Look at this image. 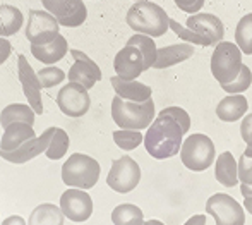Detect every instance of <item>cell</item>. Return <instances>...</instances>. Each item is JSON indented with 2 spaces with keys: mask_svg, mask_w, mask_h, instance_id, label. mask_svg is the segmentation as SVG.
Returning a JSON list of instances; mask_svg holds the SVG:
<instances>
[{
  "mask_svg": "<svg viewBox=\"0 0 252 225\" xmlns=\"http://www.w3.org/2000/svg\"><path fill=\"white\" fill-rule=\"evenodd\" d=\"M88 91L90 90L84 88L83 84L76 83V81H69L57 93L55 102L60 112L67 117H72V119L86 115L91 109V96Z\"/></svg>",
  "mask_w": 252,
  "mask_h": 225,
  "instance_id": "cell-10",
  "label": "cell"
},
{
  "mask_svg": "<svg viewBox=\"0 0 252 225\" xmlns=\"http://www.w3.org/2000/svg\"><path fill=\"white\" fill-rule=\"evenodd\" d=\"M155 115L156 109L153 98L146 102H130L115 95L112 100V119L120 129H148Z\"/></svg>",
  "mask_w": 252,
  "mask_h": 225,
  "instance_id": "cell-3",
  "label": "cell"
},
{
  "mask_svg": "<svg viewBox=\"0 0 252 225\" xmlns=\"http://www.w3.org/2000/svg\"><path fill=\"white\" fill-rule=\"evenodd\" d=\"M24 16L17 7L14 5H0V37L9 38L16 35L23 28Z\"/></svg>",
  "mask_w": 252,
  "mask_h": 225,
  "instance_id": "cell-26",
  "label": "cell"
},
{
  "mask_svg": "<svg viewBox=\"0 0 252 225\" xmlns=\"http://www.w3.org/2000/svg\"><path fill=\"white\" fill-rule=\"evenodd\" d=\"M2 224L3 225H24V224H28V220H24L21 215H10V217H7V219H3Z\"/></svg>",
  "mask_w": 252,
  "mask_h": 225,
  "instance_id": "cell-40",
  "label": "cell"
},
{
  "mask_svg": "<svg viewBox=\"0 0 252 225\" xmlns=\"http://www.w3.org/2000/svg\"><path fill=\"white\" fill-rule=\"evenodd\" d=\"M158 115L172 117L175 122H179V126L182 127L184 133H186V134L189 133V129H190V117H189V113H187L184 109H180V107H166V109L159 110Z\"/></svg>",
  "mask_w": 252,
  "mask_h": 225,
  "instance_id": "cell-35",
  "label": "cell"
},
{
  "mask_svg": "<svg viewBox=\"0 0 252 225\" xmlns=\"http://www.w3.org/2000/svg\"><path fill=\"white\" fill-rule=\"evenodd\" d=\"M70 55L74 59V64L69 69V73H67V79L76 81V83L83 84L84 88L91 90L101 79V69L98 67V64L94 60H91L81 50L72 48L70 50Z\"/></svg>",
  "mask_w": 252,
  "mask_h": 225,
  "instance_id": "cell-15",
  "label": "cell"
},
{
  "mask_svg": "<svg viewBox=\"0 0 252 225\" xmlns=\"http://www.w3.org/2000/svg\"><path fill=\"white\" fill-rule=\"evenodd\" d=\"M206 212L218 225H244L246 212L237 199L225 192H216L206 201Z\"/></svg>",
  "mask_w": 252,
  "mask_h": 225,
  "instance_id": "cell-8",
  "label": "cell"
},
{
  "mask_svg": "<svg viewBox=\"0 0 252 225\" xmlns=\"http://www.w3.org/2000/svg\"><path fill=\"white\" fill-rule=\"evenodd\" d=\"M60 208L69 222L83 224L93 215V198L86 189L69 188L60 196Z\"/></svg>",
  "mask_w": 252,
  "mask_h": 225,
  "instance_id": "cell-11",
  "label": "cell"
},
{
  "mask_svg": "<svg viewBox=\"0 0 252 225\" xmlns=\"http://www.w3.org/2000/svg\"><path fill=\"white\" fill-rule=\"evenodd\" d=\"M10 53H12V45H10V41L7 40V38L0 37V66L9 59Z\"/></svg>",
  "mask_w": 252,
  "mask_h": 225,
  "instance_id": "cell-39",
  "label": "cell"
},
{
  "mask_svg": "<svg viewBox=\"0 0 252 225\" xmlns=\"http://www.w3.org/2000/svg\"><path fill=\"white\" fill-rule=\"evenodd\" d=\"M239 181L244 184H252V158L246 155L239 158Z\"/></svg>",
  "mask_w": 252,
  "mask_h": 225,
  "instance_id": "cell-36",
  "label": "cell"
},
{
  "mask_svg": "<svg viewBox=\"0 0 252 225\" xmlns=\"http://www.w3.org/2000/svg\"><path fill=\"white\" fill-rule=\"evenodd\" d=\"M69 143H70L69 134H67L63 129H60V127H57L55 133H53L50 145H48L47 151H45L47 158L48 160H60L67 153V150H69Z\"/></svg>",
  "mask_w": 252,
  "mask_h": 225,
  "instance_id": "cell-31",
  "label": "cell"
},
{
  "mask_svg": "<svg viewBox=\"0 0 252 225\" xmlns=\"http://www.w3.org/2000/svg\"><path fill=\"white\" fill-rule=\"evenodd\" d=\"M110 220L115 225H139L144 224V215L139 206L132 205V203H122L113 208Z\"/></svg>",
  "mask_w": 252,
  "mask_h": 225,
  "instance_id": "cell-27",
  "label": "cell"
},
{
  "mask_svg": "<svg viewBox=\"0 0 252 225\" xmlns=\"http://www.w3.org/2000/svg\"><path fill=\"white\" fill-rule=\"evenodd\" d=\"M240 192H242L244 198L252 196V184H244V182H240Z\"/></svg>",
  "mask_w": 252,
  "mask_h": 225,
  "instance_id": "cell-42",
  "label": "cell"
},
{
  "mask_svg": "<svg viewBox=\"0 0 252 225\" xmlns=\"http://www.w3.org/2000/svg\"><path fill=\"white\" fill-rule=\"evenodd\" d=\"M244 155H246V156H249V158H252V146H247V148H246V151H244Z\"/></svg>",
  "mask_w": 252,
  "mask_h": 225,
  "instance_id": "cell-44",
  "label": "cell"
},
{
  "mask_svg": "<svg viewBox=\"0 0 252 225\" xmlns=\"http://www.w3.org/2000/svg\"><path fill=\"white\" fill-rule=\"evenodd\" d=\"M69 52V45L67 40L59 35L53 41L47 45H31V53L36 60H40L45 66H53L59 60H62L65 57V53Z\"/></svg>",
  "mask_w": 252,
  "mask_h": 225,
  "instance_id": "cell-22",
  "label": "cell"
},
{
  "mask_svg": "<svg viewBox=\"0 0 252 225\" xmlns=\"http://www.w3.org/2000/svg\"><path fill=\"white\" fill-rule=\"evenodd\" d=\"M242 50L232 41H220L211 55V74L220 84H226L239 76L242 69Z\"/></svg>",
  "mask_w": 252,
  "mask_h": 225,
  "instance_id": "cell-6",
  "label": "cell"
},
{
  "mask_svg": "<svg viewBox=\"0 0 252 225\" xmlns=\"http://www.w3.org/2000/svg\"><path fill=\"white\" fill-rule=\"evenodd\" d=\"M144 224H153V225H155V224H161V222H159V220H150V222H144Z\"/></svg>",
  "mask_w": 252,
  "mask_h": 225,
  "instance_id": "cell-45",
  "label": "cell"
},
{
  "mask_svg": "<svg viewBox=\"0 0 252 225\" xmlns=\"http://www.w3.org/2000/svg\"><path fill=\"white\" fill-rule=\"evenodd\" d=\"M244 208H246L247 212L252 215V196H247V198L244 199Z\"/></svg>",
  "mask_w": 252,
  "mask_h": 225,
  "instance_id": "cell-43",
  "label": "cell"
},
{
  "mask_svg": "<svg viewBox=\"0 0 252 225\" xmlns=\"http://www.w3.org/2000/svg\"><path fill=\"white\" fill-rule=\"evenodd\" d=\"M126 23L136 33L148 35L151 38H158L168 31L170 17L163 7L151 0H141L136 2L127 10Z\"/></svg>",
  "mask_w": 252,
  "mask_h": 225,
  "instance_id": "cell-2",
  "label": "cell"
},
{
  "mask_svg": "<svg viewBox=\"0 0 252 225\" xmlns=\"http://www.w3.org/2000/svg\"><path fill=\"white\" fill-rule=\"evenodd\" d=\"M113 69L117 76L126 79H137L146 71L143 52L136 45L126 43V46L113 59Z\"/></svg>",
  "mask_w": 252,
  "mask_h": 225,
  "instance_id": "cell-16",
  "label": "cell"
},
{
  "mask_svg": "<svg viewBox=\"0 0 252 225\" xmlns=\"http://www.w3.org/2000/svg\"><path fill=\"white\" fill-rule=\"evenodd\" d=\"M34 136L36 133H34V127L31 124H10V126L3 127V134L0 136V150L2 151H14L23 143H26L28 139L34 138Z\"/></svg>",
  "mask_w": 252,
  "mask_h": 225,
  "instance_id": "cell-21",
  "label": "cell"
},
{
  "mask_svg": "<svg viewBox=\"0 0 252 225\" xmlns=\"http://www.w3.org/2000/svg\"><path fill=\"white\" fill-rule=\"evenodd\" d=\"M184 131L179 122L168 115H158L144 134L146 151L156 160H166L179 155L184 143Z\"/></svg>",
  "mask_w": 252,
  "mask_h": 225,
  "instance_id": "cell-1",
  "label": "cell"
},
{
  "mask_svg": "<svg viewBox=\"0 0 252 225\" xmlns=\"http://www.w3.org/2000/svg\"><path fill=\"white\" fill-rule=\"evenodd\" d=\"M215 177L225 188L239 184V163L232 151H223L215 162Z\"/></svg>",
  "mask_w": 252,
  "mask_h": 225,
  "instance_id": "cell-23",
  "label": "cell"
},
{
  "mask_svg": "<svg viewBox=\"0 0 252 225\" xmlns=\"http://www.w3.org/2000/svg\"><path fill=\"white\" fill-rule=\"evenodd\" d=\"M127 45H136L144 55V66H146V71L151 69L153 64H155V60H156V53H158L155 40H153L151 37H148V35L136 33L127 40Z\"/></svg>",
  "mask_w": 252,
  "mask_h": 225,
  "instance_id": "cell-28",
  "label": "cell"
},
{
  "mask_svg": "<svg viewBox=\"0 0 252 225\" xmlns=\"http://www.w3.org/2000/svg\"><path fill=\"white\" fill-rule=\"evenodd\" d=\"M38 79H40L41 86L45 88V90H50V88L57 86V84H60L62 81H65V73H63L60 67H43V69L38 71Z\"/></svg>",
  "mask_w": 252,
  "mask_h": 225,
  "instance_id": "cell-34",
  "label": "cell"
},
{
  "mask_svg": "<svg viewBox=\"0 0 252 225\" xmlns=\"http://www.w3.org/2000/svg\"><path fill=\"white\" fill-rule=\"evenodd\" d=\"M34 115H36V112L31 109L30 103H10V105L3 107L2 112H0V126L7 127L16 122H24L33 126Z\"/></svg>",
  "mask_w": 252,
  "mask_h": 225,
  "instance_id": "cell-24",
  "label": "cell"
},
{
  "mask_svg": "<svg viewBox=\"0 0 252 225\" xmlns=\"http://www.w3.org/2000/svg\"><path fill=\"white\" fill-rule=\"evenodd\" d=\"M173 2H175V5L179 7L180 10H184V12H187V14L199 12L202 9V5H204V0H173Z\"/></svg>",
  "mask_w": 252,
  "mask_h": 225,
  "instance_id": "cell-37",
  "label": "cell"
},
{
  "mask_svg": "<svg viewBox=\"0 0 252 225\" xmlns=\"http://www.w3.org/2000/svg\"><path fill=\"white\" fill-rule=\"evenodd\" d=\"M62 208L53 203H41L31 212L28 224L30 225H62L65 222Z\"/></svg>",
  "mask_w": 252,
  "mask_h": 225,
  "instance_id": "cell-25",
  "label": "cell"
},
{
  "mask_svg": "<svg viewBox=\"0 0 252 225\" xmlns=\"http://www.w3.org/2000/svg\"><path fill=\"white\" fill-rule=\"evenodd\" d=\"M24 33L31 45H47L60 35V23L48 10H30Z\"/></svg>",
  "mask_w": 252,
  "mask_h": 225,
  "instance_id": "cell-9",
  "label": "cell"
},
{
  "mask_svg": "<svg viewBox=\"0 0 252 225\" xmlns=\"http://www.w3.org/2000/svg\"><path fill=\"white\" fill-rule=\"evenodd\" d=\"M170 30H172L173 33H175L177 37L180 38V40L187 41V43L199 45V46H211V41H209V40L202 38L201 35H197L196 31L190 30V28L182 26V24L177 23V21H175V19H172V17H170Z\"/></svg>",
  "mask_w": 252,
  "mask_h": 225,
  "instance_id": "cell-33",
  "label": "cell"
},
{
  "mask_svg": "<svg viewBox=\"0 0 252 225\" xmlns=\"http://www.w3.org/2000/svg\"><path fill=\"white\" fill-rule=\"evenodd\" d=\"M101 167L93 156L74 153L62 165V182L69 188L91 189L100 179Z\"/></svg>",
  "mask_w": 252,
  "mask_h": 225,
  "instance_id": "cell-4",
  "label": "cell"
},
{
  "mask_svg": "<svg viewBox=\"0 0 252 225\" xmlns=\"http://www.w3.org/2000/svg\"><path fill=\"white\" fill-rule=\"evenodd\" d=\"M187 28L194 30L197 35L206 38V40H209L211 45L220 43L223 40V37H225L223 23L220 21V17L213 16V14H206V12L190 14L189 19H187Z\"/></svg>",
  "mask_w": 252,
  "mask_h": 225,
  "instance_id": "cell-17",
  "label": "cell"
},
{
  "mask_svg": "<svg viewBox=\"0 0 252 225\" xmlns=\"http://www.w3.org/2000/svg\"><path fill=\"white\" fill-rule=\"evenodd\" d=\"M136 2H141V0H136Z\"/></svg>",
  "mask_w": 252,
  "mask_h": 225,
  "instance_id": "cell-47",
  "label": "cell"
},
{
  "mask_svg": "<svg viewBox=\"0 0 252 225\" xmlns=\"http://www.w3.org/2000/svg\"><path fill=\"white\" fill-rule=\"evenodd\" d=\"M0 224H2V219H0Z\"/></svg>",
  "mask_w": 252,
  "mask_h": 225,
  "instance_id": "cell-46",
  "label": "cell"
},
{
  "mask_svg": "<svg viewBox=\"0 0 252 225\" xmlns=\"http://www.w3.org/2000/svg\"><path fill=\"white\" fill-rule=\"evenodd\" d=\"M240 136L247 146H252V113H247L240 124Z\"/></svg>",
  "mask_w": 252,
  "mask_h": 225,
  "instance_id": "cell-38",
  "label": "cell"
},
{
  "mask_svg": "<svg viewBox=\"0 0 252 225\" xmlns=\"http://www.w3.org/2000/svg\"><path fill=\"white\" fill-rule=\"evenodd\" d=\"M235 43L244 55H252V12L246 14L235 28Z\"/></svg>",
  "mask_w": 252,
  "mask_h": 225,
  "instance_id": "cell-29",
  "label": "cell"
},
{
  "mask_svg": "<svg viewBox=\"0 0 252 225\" xmlns=\"http://www.w3.org/2000/svg\"><path fill=\"white\" fill-rule=\"evenodd\" d=\"M17 76H19L24 96H26L31 109H33L38 115L43 113V98H41V90H43V86H41L40 79H38V74L33 71V67L28 62L26 55H23V53L17 57Z\"/></svg>",
  "mask_w": 252,
  "mask_h": 225,
  "instance_id": "cell-14",
  "label": "cell"
},
{
  "mask_svg": "<svg viewBox=\"0 0 252 225\" xmlns=\"http://www.w3.org/2000/svg\"><path fill=\"white\" fill-rule=\"evenodd\" d=\"M249 110V102L242 93L237 95H228L218 103L216 107V115L223 122H237L242 119Z\"/></svg>",
  "mask_w": 252,
  "mask_h": 225,
  "instance_id": "cell-20",
  "label": "cell"
},
{
  "mask_svg": "<svg viewBox=\"0 0 252 225\" xmlns=\"http://www.w3.org/2000/svg\"><path fill=\"white\" fill-rule=\"evenodd\" d=\"M113 141L124 151H132L144 141V136L137 129H120L113 133Z\"/></svg>",
  "mask_w": 252,
  "mask_h": 225,
  "instance_id": "cell-30",
  "label": "cell"
},
{
  "mask_svg": "<svg viewBox=\"0 0 252 225\" xmlns=\"http://www.w3.org/2000/svg\"><path fill=\"white\" fill-rule=\"evenodd\" d=\"M45 10L59 19L60 26L79 28L88 17V9L83 0H41Z\"/></svg>",
  "mask_w": 252,
  "mask_h": 225,
  "instance_id": "cell-12",
  "label": "cell"
},
{
  "mask_svg": "<svg viewBox=\"0 0 252 225\" xmlns=\"http://www.w3.org/2000/svg\"><path fill=\"white\" fill-rule=\"evenodd\" d=\"M179 155L184 167H187L192 172H202V170L209 169L211 163H215L216 148L209 136L196 133L184 139Z\"/></svg>",
  "mask_w": 252,
  "mask_h": 225,
  "instance_id": "cell-5",
  "label": "cell"
},
{
  "mask_svg": "<svg viewBox=\"0 0 252 225\" xmlns=\"http://www.w3.org/2000/svg\"><path fill=\"white\" fill-rule=\"evenodd\" d=\"M187 225H194V224H208V220H206L204 215H194L192 219H189L186 222Z\"/></svg>",
  "mask_w": 252,
  "mask_h": 225,
  "instance_id": "cell-41",
  "label": "cell"
},
{
  "mask_svg": "<svg viewBox=\"0 0 252 225\" xmlns=\"http://www.w3.org/2000/svg\"><path fill=\"white\" fill-rule=\"evenodd\" d=\"M194 53H196L194 45L187 43V41L170 45V46H163V48H158L156 60H155V64H153V69H166V67L177 66V64L184 62V60L190 59Z\"/></svg>",
  "mask_w": 252,
  "mask_h": 225,
  "instance_id": "cell-18",
  "label": "cell"
},
{
  "mask_svg": "<svg viewBox=\"0 0 252 225\" xmlns=\"http://www.w3.org/2000/svg\"><path fill=\"white\" fill-rule=\"evenodd\" d=\"M141 181V167L129 155H124L120 158L113 160L110 172L106 176V184L112 191L127 194L134 191Z\"/></svg>",
  "mask_w": 252,
  "mask_h": 225,
  "instance_id": "cell-7",
  "label": "cell"
},
{
  "mask_svg": "<svg viewBox=\"0 0 252 225\" xmlns=\"http://www.w3.org/2000/svg\"><path fill=\"white\" fill-rule=\"evenodd\" d=\"M252 84V71L249 66L242 64V69H240L239 76L235 77L233 81L226 84H220L223 88V91H226L228 95H237V93H244L251 88Z\"/></svg>",
  "mask_w": 252,
  "mask_h": 225,
  "instance_id": "cell-32",
  "label": "cell"
},
{
  "mask_svg": "<svg viewBox=\"0 0 252 225\" xmlns=\"http://www.w3.org/2000/svg\"><path fill=\"white\" fill-rule=\"evenodd\" d=\"M110 84L115 90V95L130 100V102H146L153 95V90L148 84L139 83L136 79H126V77H120L117 74L110 77Z\"/></svg>",
  "mask_w": 252,
  "mask_h": 225,
  "instance_id": "cell-19",
  "label": "cell"
},
{
  "mask_svg": "<svg viewBox=\"0 0 252 225\" xmlns=\"http://www.w3.org/2000/svg\"><path fill=\"white\" fill-rule=\"evenodd\" d=\"M55 129L57 127H48V129H45L40 136H34V138L28 139L26 143H23V145L14 150V151H2V150H0V158H3L9 163H14V165L28 163L30 160L36 158L38 155L47 151Z\"/></svg>",
  "mask_w": 252,
  "mask_h": 225,
  "instance_id": "cell-13",
  "label": "cell"
}]
</instances>
